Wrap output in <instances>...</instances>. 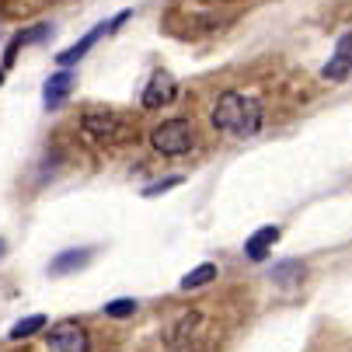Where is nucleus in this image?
<instances>
[{
  "instance_id": "obj_7",
  "label": "nucleus",
  "mask_w": 352,
  "mask_h": 352,
  "mask_svg": "<svg viewBox=\"0 0 352 352\" xmlns=\"http://www.w3.org/2000/svg\"><path fill=\"white\" fill-rule=\"evenodd\" d=\"M171 98H175V80L168 74H154L143 91V109H164Z\"/></svg>"
},
{
  "instance_id": "obj_9",
  "label": "nucleus",
  "mask_w": 352,
  "mask_h": 352,
  "mask_svg": "<svg viewBox=\"0 0 352 352\" xmlns=\"http://www.w3.org/2000/svg\"><path fill=\"white\" fill-rule=\"evenodd\" d=\"M70 87H74V77H70V74H56V77H49V80H45V94H42L45 109L63 105V102H67V94H70Z\"/></svg>"
},
{
  "instance_id": "obj_8",
  "label": "nucleus",
  "mask_w": 352,
  "mask_h": 352,
  "mask_svg": "<svg viewBox=\"0 0 352 352\" xmlns=\"http://www.w3.org/2000/svg\"><path fill=\"white\" fill-rule=\"evenodd\" d=\"M279 237H283L279 227H262V230H255V234L248 237V244H244V255H248L251 262H262L269 251L279 244Z\"/></svg>"
},
{
  "instance_id": "obj_11",
  "label": "nucleus",
  "mask_w": 352,
  "mask_h": 352,
  "mask_svg": "<svg viewBox=\"0 0 352 352\" xmlns=\"http://www.w3.org/2000/svg\"><path fill=\"white\" fill-rule=\"evenodd\" d=\"M210 279H217V265H199V269H192L185 279H182V289H199V286H206Z\"/></svg>"
},
{
  "instance_id": "obj_2",
  "label": "nucleus",
  "mask_w": 352,
  "mask_h": 352,
  "mask_svg": "<svg viewBox=\"0 0 352 352\" xmlns=\"http://www.w3.org/2000/svg\"><path fill=\"white\" fill-rule=\"evenodd\" d=\"M150 143H154L157 154L178 157V154H188V150H192L195 129H192L188 119H168V122H161L154 133H150Z\"/></svg>"
},
{
  "instance_id": "obj_10",
  "label": "nucleus",
  "mask_w": 352,
  "mask_h": 352,
  "mask_svg": "<svg viewBox=\"0 0 352 352\" xmlns=\"http://www.w3.org/2000/svg\"><path fill=\"white\" fill-rule=\"evenodd\" d=\"M87 262H91V255H87L84 248H80V251H63L60 258L49 262V272H53V276H67V272H74V269H84Z\"/></svg>"
},
{
  "instance_id": "obj_13",
  "label": "nucleus",
  "mask_w": 352,
  "mask_h": 352,
  "mask_svg": "<svg viewBox=\"0 0 352 352\" xmlns=\"http://www.w3.org/2000/svg\"><path fill=\"white\" fill-rule=\"evenodd\" d=\"M136 311V300H129V296H122V300H112V304H105V314L109 318H129Z\"/></svg>"
},
{
  "instance_id": "obj_1",
  "label": "nucleus",
  "mask_w": 352,
  "mask_h": 352,
  "mask_svg": "<svg viewBox=\"0 0 352 352\" xmlns=\"http://www.w3.org/2000/svg\"><path fill=\"white\" fill-rule=\"evenodd\" d=\"M213 126L227 136L248 140L262 126V105L255 102V98L241 94V91H227V94H220V102L213 109Z\"/></svg>"
},
{
  "instance_id": "obj_17",
  "label": "nucleus",
  "mask_w": 352,
  "mask_h": 352,
  "mask_svg": "<svg viewBox=\"0 0 352 352\" xmlns=\"http://www.w3.org/2000/svg\"><path fill=\"white\" fill-rule=\"evenodd\" d=\"M0 84H4V70H0Z\"/></svg>"
},
{
  "instance_id": "obj_16",
  "label": "nucleus",
  "mask_w": 352,
  "mask_h": 352,
  "mask_svg": "<svg viewBox=\"0 0 352 352\" xmlns=\"http://www.w3.org/2000/svg\"><path fill=\"white\" fill-rule=\"evenodd\" d=\"M0 255H4V241H0Z\"/></svg>"
},
{
  "instance_id": "obj_6",
  "label": "nucleus",
  "mask_w": 352,
  "mask_h": 352,
  "mask_svg": "<svg viewBox=\"0 0 352 352\" xmlns=\"http://www.w3.org/2000/svg\"><path fill=\"white\" fill-rule=\"evenodd\" d=\"M321 74H324V80H345V77L352 74V32L338 38L335 56L324 63V70H321Z\"/></svg>"
},
{
  "instance_id": "obj_14",
  "label": "nucleus",
  "mask_w": 352,
  "mask_h": 352,
  "mask_svg": "<svg viewBox=\"0 0 352 352\" xmlns=\"http://www.w3.org/2000/svg\"><path fill=\"white\" fill-rule=\"evenodd\" d=\"M178 182H182V178H164V182H157V185H146V188H143V195H146V199H154V195H161V192L175 188Z\"/></svg>"
},
{
  "instance_id": "obj_4",
  "label": "nucleus",
  "mask_w": 352,
  "mask_h": 352,
  "mask_svg": "<svg viewBox=\"0 0 352 352\" xmlns=\"http://www.w3.org/2000/svg\"><path fill=\"white\" fill-rule=\"evenodd\" d=\"M49 352H91L87 331L77 321H60L49 331Z\"/></svg>"
},
{
  "instance_id": "obj_12",
  "label": "nucleus",
  "mask_w": 352,
  "mask_h": 352,
  "mask_svg": "<svg viewBox=\"0 0 352 352\" xmlns=\"http://www.w3.org/2000/svg\"><path fill=\"white\" fill-rule=\"evenodd\" d=\"M42 328H45V314H32V318H25V321H18V324L11 328V338L21 342V338H28V335H35V331H42Z\"/></svg>"
},
{
  "instance_id": "obj_3",
  "label": "nucleus",
  "mask_w": 352,
  "mask_h": 352,
  "mask_svg": "<svg viewBox=\"0 0 352 352\" xmlns=\"http://www.w3.org/2000/svg\"><path fill=\"white\" fill-rule=\"evenodd\" d=\"M80 126L98 143H126V140H133V126L119 112H87L80 119Z\"/></svg>"
},
{
  "instance_id": "obj_15",
  "label": "nucleus",
  "mask_w": 352,
  "mask_h": 352,
  "mask_svg": "<svg viewBox=\"0 0 352 352\" xmlns=\"http://www.w3.org/2000/svg\"><path fill=\"white\" fill-rule=\"evenodd\" d=\"M293 272H304V269H300V265H283V269H276V279L286 283V276H293Z\"/></svg>"
},
{
  "instance_id": "obj_5",
  "label": "nucleus",
  "mask_w": 352,
  "mask_h": 352,
  "mask_svg": "<svg viewBox=\"0 0 352 352\" xmlns=\"http://www.w3.org/2000/svg\"><path fill=\"white\" fill-rule=\"evenodd\" d=\"M126 18H129V11H122V14H119L116 21H105V25H98V28H91V32H87V35H84V38H80L77 45H70L67 53H60V56H56V60H60V67H74V63H77V60H80V56L87 53V49H91V45L98 42V38H102L105 32H112L116 25H122Z\"/></svg>"
}]
</instances>
